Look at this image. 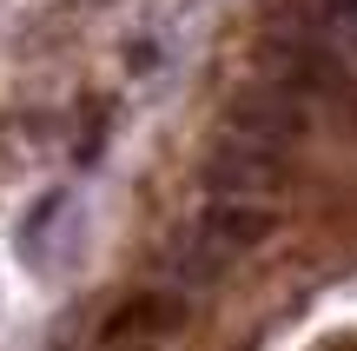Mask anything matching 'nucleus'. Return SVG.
Listing matches in <instances>:
<instances>
[{
  "label": "nucleus",
  "instance_id": "1",
  "mask_svg": "<svg viewBox=\"0 0 357 351\" xmlns=\"http://www.w3.org/2000/svg\"><path fill=\"white\" fill-rule=\"evenodd\" d=\"M265 66H271L278 87H291L298 100L311 106V119H331L337 133H357V87L318 40H271Z\"/></svg>",
  "mask_w": 357,
  "mask_h": 351
},
{
  "label": "nucleus",
  "instance_id": "2",
  "mask_svg": "<svg viewBox=\"0 0 357 351\" xmlns=\"http://www.w3.org/2000/svg\"><path fill=\"white\" fill-rule=\"evenodd\" d=\"M271 232H278L271 199H212L205 219H199V232H192V246H185V259H178V272L185 278H218L225 259L265 246Z\"/></svg>",
  "mask_w": 357,
  "mask_h": 351
},
{
  "label": "nucleus",
  "instance_id": "3",
  "mask_svg": "<svg viewBox=\"0 0 357 351\" xmlns=\"http://www.w3.org/2000/svg\"><path fill=\"white\" fill-rule=\"evenodd\" d=\"M291 166H284V146H265L252 133H225V140L205 153V186L212 199H278Z\"/></svg>",
  "mask_w": 357,
  "mask_h": 351
},
{
  "label": "nucleus",
  "instance_id": "4",
  "mask_svg": "<svg viewBox=\"0 0 357 351\" xmlns=\"http://www.w3.org/2000/svg\"><path fill=\"white\" fill-rule=\"evenodd\" d=\"M311 126H318L311 106L298 100L291 87H278V80L231 93V133H252V140H265V146H298Z\"/></svg>",
  "mask_w": 357,
  "mask_h": 351
},
{
  "label": "nucleus",
  "instance_id": "5",
  "mask_svg": "<svg viewBox=\"0 0 357 351\" xmlns=\"http://www.w3.org/2000/svg\"><path fill=\"white\" fill-rule=\"evenodd\" d=\"M185 325V305L172 299V292H146V299H126L113 318H106L100 338L106 345H146V338H166V331Z\"/></svg>",
  "mask_w": 357,
  "mask_h": 351
},
{
  "label": "nucleus",
  "instance_id": "6",
  "mask_svg": "<svg viewBox=\"0 0 357 351\" xmlns=\"http://www.w3.org/2000/svg\"><path fill=\"white\" fill-rule=\"evenodd\" d=\"M324 7H331V13H357V0H324Z\"/></svg>",
  "mask_w": 357,
  "mask_h": 351
}]
</instances>
